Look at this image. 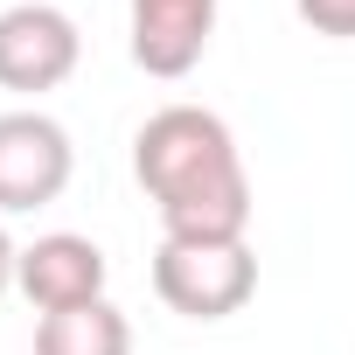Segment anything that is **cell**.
<instances>
[{"label":"cell","mask_w":355,"mask_h":355,"mask_svg":"<svg viewBox=\"0 0 355 355\" xmlns=\"http://www.w3.org/2000/svg\"><path fill=\"white\" fill-rule=\"evenodd\" d=\"M216 8H223V0H125L132 63H139L146 77H189V70L209 56Z\"/></svg>","instance_id":"obj_5"},{"label":"cell","mask_w":355,"mask_h":355,"mask_svg":"<svg viewBox=\"0 0 355 355\" xmlns=\"http://www.w3.org/2000/svg\"><path fill=\"white\" fill-rule=\"evenodd\" d=\"M300 21L313 35H334V42H355V0H293Z\"/></svg>","instance_id":"obj_8"},{"label":"cell","mask_w":355,"mask_h":355,"mask_svg":"<svg viewBox=\"0 0 355 355\" xmlns=\"http://www.w3.org/2000/svg\"><path fill=\"white\" fill-rule=\"evenodd\" d=\"M84 56V35L63 8L49 0H15L0 8V91H21V98H42L56 84H70Z\"/></svg>","instance_id":"obj_3"},{"label":"cell","mask_w":355,"mask_h":355,"mask_svg":"<svg viewBox=\"0 0 355 355\" xmlns=\"http://www.w3.org/2000/svg\"><path fill=\"white\" fill-rule=\"evenodd\" d=\"M35 355H132V320L112 300L42 313L35 320Z\"/></svg>","instance_id":"obj_7"},{"label":"cell","mask_w":355,"mask_h":355,"mask_svg":"<svg viewBox=\"0 0 355 355\" xmlns=\"http://www.w3.org/2000/svg\"><path fill=\"white\" fill-rule=\"evenodd\" d=\"M153 293L182 320H230L258 293V258H251V244H174V237H160Z\"/></svg>","instance_id":"obj_2"},{"label":"cell","mask_w":355,"mask_h":355,"mask_svg":"<svg viewBox=\"0 0 355 355\" xmlns=\"http://www.w3.org/2000/svg\"><path fill=\"white\" fill-rule=\"evenodd\" d=\"M105 279H112V258H105L91 237H77V230H49V237H35V244L21 251V272H15V286L28 293L35 313L91 306V300H105Z\"/></svg>","instance_id":"obj_6"},{"label":"cell","mask_w":355,"mask_h":355,"mask_svg":"<svg viewBox=\"0 0 355 355\" xmlns=\"http://www.w3.org/2000/svg\"><path fill=\"white\" fill-rule=\"evenodd\" d=\"M15 272H21V244H15L8 230H0V293L15 286Z\"/></svg>","instance_id":"obj_9"},{"label":"cell","mask_w":355,"mask_h":355,"mask_svg":"<svg viewBox=\"0 0 355 355\" xmlns=\"http://www.w3.org/2000/svg\"><path fill=\"white\" fill-rule=\"evenodd\" d=\"M132 174L160 209L174 244H244L251 230V174L237 132L202 105H160L132 139Z\"/></svg>","instance_id":"obj_1"},{"label":"cell","mask_w":355,"mask_h":355,"mask_svg":"<svg viewBox=\"0 0 355 355\" xmlns=\"http://www.w3.org/2000/svg\"><path fill=\"white\" fill-rule=\"evenodd\" d=\"M77 146L49 112H0V216H28L70 189Z\"/></svg>","instance_id":"obj_4"}]
</instances>
